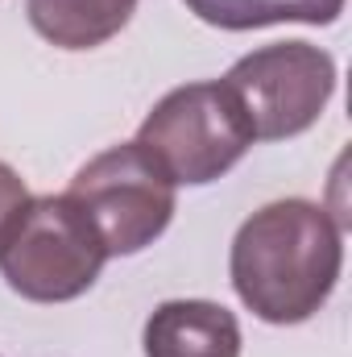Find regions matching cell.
Listing matches in <instances>:
<instances>
[{
    "label": "cell",
    "mask_w": 352,
    "mask_h": 357,
    "mask_svg": "<svg viewBox=\"0 0 352 357\" xmlns=\"http://www.w3.org/2000/svg\"><path fill=\"white\" fill-rule=\"evenodd\" d=\"M344 225L315 199H273L232 237L228 274L241 303L265 324H303L336 291Z\"/></svg>",
    "instance_id": "6da1fadb"
},
{
    "label": "cell",
    "mask_w": 352,
    "mask_h": 357,
    "mask_svg": "<svg viewBox=\"0 0 352 357\" xmlns=\"http://www.w3.org/2000/svg\"><path fill=\"white\" fill-rule=\"evenodd\" d=\"M108 262L88 212L63 195H29L0 237V274L29 303H71L95 287Z\"/></svg>",
    "instance_id": "7a4b0ae2"
},
{
    "label": "cell",
    "mask_w": 352,
    "mask_h": 357,
    "mask_svg": "<svg viewBox=\"0 0 352 357\" xmlns=\"http://www.w3.org/2000/svg\"><path fill=\"white\" fill-rule=\"evenodd\" d=\"M133 146L170 178L186 187H203L228 175L253 146V133L228 88L216 84H182L166 91L154 112L141 121Z\"/></svg>",
    "instance_id": "3957f363"
},
{
    "label": "cell",
    "mask_w": 352,
    "mask_h": 357,
    "mask_svg": "<svg viewBox=\"0 0 352 357\" xmlns=\"http://www.w3.org/2000/svg\"><path fill=\"white\" fill-rule=\"evenodd\" d=\"M237 100L253 142L307 133L336 96V59L311 42H273L228 67L220 79Z\"/></svg>",
    "instance_id": "277c9868"
},
{
    "label": "cell",
    "mask_w": 352,
    "mask_h": 357,
    "mask_svg": "<svg viewBox=\"0 0 352 357\" xmlns=\"http://www.w3.org/2000/svg\"><path fill=\"white\" fill-rule=\"evenodd\" d=\"M67 195L88 212L108 258L141 254L175 220V183L133 142L108 146L104 154L88 158L75 171Z\"/></svg>",
    "instance_id": "5b68a950"
},
{
    "label": "cell",
    "mask_w": 352,
    "mask_h": 357,
    "mask_svg": "<svg viewBox=\"0 0 352 357\" xmlns=\"http://www.w3.org/2000/svg\"><path fill=\"white\" fill-rule=\"evenodd\" d=\"M145 357H241V324L216 299H166L141 328Z\"/></svg>",
    "instance_id": "8992f818"
},
{
    "label": "cell",
    "mask_w": 352,
    "mask_h": 357,
    "mask_svg": "<svg viewBox=\"0 0 352 357\" xmlns=\"http://www.w3.org/2000/svg\"><path fill=\"white\" fill-rule=\"evenodd\" d=\"M25 13L50 46L95 50L129 25L137 0H25Z\"/></svg>",
    "instance_id": "52a82bcc"
},
{
    "label": "cell",
    "mask_w": 352,
    "mask_h": 357,
    "mask_svg": "<svg viewBox=\"0 0 352 357\" xmlns=\"http://www.w3.org/2000/svg\"><path fill=\"white\" fill-rule=\"evenodd\" d=\"M182 4L203 25L245 33V29H265V25H282V21L332 25V21H340L349 0H182Z\"/></svg>",
    "instance_id": "ba28073f"
},
{
    "label": "cell",
    "mask_w": 352,
    "mask_h": 357,
    "mask_svg": "<svg viewBox=\"0 0 352 357\" xmlns=\"http://www.w3.org/2000/svg\"><path fill=\"white\" fill-rule=\"evenodd\" d=\"M29 204V191H25V178L17 175L8 162H0V237L4 229L13 225V216Z\"/></svg>",
    "instance_id": "9c48e42d"
}]
</instances>
